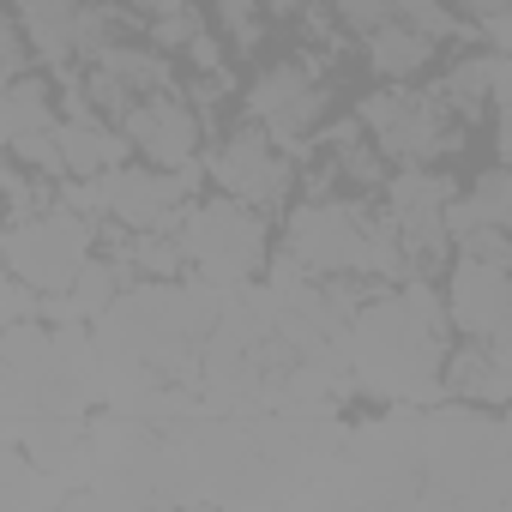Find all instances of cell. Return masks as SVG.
Returning <instances> with one entry per match:
<instances>
[{
	"label": "cell",
	"mask_w": 512,
	"mask_h": 512,
	"mask_svg": "<svg viewBox=\"0 0 512 512\" xmlns=\"http://www.w3.org/2000/svg\"><path fill=\"white\" fill-rule=\"evenodd\" d=\"M0 253H7V278L31 284L37 296H61L73 284V272L85 266V253H91V223L73 217V211L25 217L0 235Z\"/></svg>",
	"instance_id": "1"
},
{
	"label": "cell",
	"mask_w": 512,
	"mask_h": 512,
	"mask_svg": "<svg viewBox=\"0 0 512 512\" xmlns=\"http://www.w3.org/2000/svg\"><path fill=\"white\" fill-rule=\"evenodd\" d=\"M181 260H199L205 278L235 284L247 272H260L266 260V223L260 205H241V199H211L187 217L181 229Z\"/></svg>",
	"instance_id": "2"
},
{
	"label": "cell",
	"mask_w": 512,
	"mask_h": 512,
	"mask_svg": "<svg viewBox=\"0 0 512 512\" xmlns=\"http://www.w3.org/2000/svg\"><path fill=\"white\" fill-rule=\"evenodd\" d=\"M446 314L464 338H488V344H506V260H470L452 272V290H446Z\"/></svg>",
	"instance_id": "3"
},
{
	"label": "cell",
	"mask_w": 512,
	"mask_h": 512,
	"mask_svg": "<svg viewBox=\"0 0 512 512\" xmlns=\"http://www.w3.org/2000/svg\"><path fill=\"white\" fill-rule=\"evenodd\" d=\"M211 175H217L223 193L241 199V205H272V199H284V187H290V163L272 157V139H266L260 127L235 133V139L217 151Z\"/></svg>",
	"instance_id": "4"
},
{
	"label": "cell",
	"mask_w": 512,
	"mask_h": 512,
	"mask_svg": "<svg viewBox=\"0 0 512 512\" xmlns=\"http://www.w3.org/2000/svg\"><path fill=\"white\" fill-rule=\"evenodd\" d=\"M290 253L296 266L314 272H362V223L344 205H308L290 223Z\"/></svg>",
	"instance_id": "5"
},
{
	"label": "cell",
	"mask_w": 512,
	"mask_h": 512,
	"mask_svg": "<svg viewBox=\"0 0 512 512\" xmlns=\"http://www.w3.org/2000/svg\"><path fill=\"white\" fill-rule=\"evenodd\" d=\"M25 25L49 61L109 49V13L91 7V0H25Z\"/></svg>",
	"instance_id": "6"
},
{
	"label": "cell",
	"mask_w": 512,
	"mask_h": 512,
	"mask_svg": "<svg viewBox=\"0 0 512 512\" xmlns=\"http://www.w3.org/2000/svg\"><path fill=\"white\" fill-rule=\"evenodd\" d=\"M103 205L121 217V223H133V229H175L169 223V211H175V199H187V187H193V175H151V169H109L103 181Z\"/></svg>",
	"instance_id": "7"
},
{
	"label": "cell",
	"mask_w": 512,
	"mask_h": 512,
	"mask_svg": "<svg viewBox=\"0 0 512 512\" xmlns=\"http://www.w3.org/2000/svg\"><path fill=\"white\" fill-rule=\"evenodd\" d=\"M446 199H452V181L446 175H398L392 181V223L404 235L410 253H440L446 241Z\"/></svg>",
	"instance_id": "8"
},
{
	"label": "cell",
	"mask_w": 512,
	"mask_h": 512,
	"mask_svg": "<svg viewBox=\"0 0 512 512\" xmlns=\"http://www.w3.org/2000/svg\"><path fill=\"white\" fill-rule=\"evenodd\" d=\"M362 121L380 133V145L386 151H398V157H428L434 145H446V133H440V109L428 103V97H410V91H386V97H374L368 109H362Z\"/></svg>",
	"instance_id": "9"
},
{
	"label": "cell",
	"mask_w": 512,
	"mask_h": 512,
	"mask_svg": "<svg viewBox=\"0 0 512 512\" xmlns=\"http://www.w3.org/2000/svg\"><path fill=\"white\" fill-rule=\"evenodd\" d=\"M127 139H133L145 157H157V163H187L193 145H199V121H193L187 103L157 97V103L127 109Z\"/></svg>",
	"instance_id": "10"
},
{
	"label": "cell",
	"mask_w": 512,
	"mask_h": 512,
	"mask_svg": "<svg viewBox=\"0 0 512 512\" xmlns=\"http://www.w3.org/2000/svg\"><path fill=\"white\" fill-rule=\"evenodd\" d=\"M452 392H464V398H482L488 410H500L506 404V344H488V338H470L458 356H452Z\"/></svg>",
	"instance_id": "11"
},
{
	"label": "cell",
	"mask_w": 512,
	"mask_h": 512,
	"mask_svg": "<svg viewBox=\"0 0 512 512\" xmlns=\"http://www.w3.org/2000/svg\"><path fill=\"white\" fill-rule=\"evenodd\" d=\"M55 139H61V163L79 169V175H97V169H115L127 157V139H115L109 127H97L85 109L73 121H55Z\"/></svg>",
	"instance_id": "12"
},
{
	"label": "cell",
	"mask_w": 512,
	"mask_h": 512,
	"mask_svg": "<svg viewBox=\"0 0 512 512\" xmlns=\"http://www.w3.org/2000/svg\"><path fill=\"white\" fill-rule=\"evenodd\" d=\"M55 127V103L43 91V79H0V145H13L25 133H43Z\"/></svg>",
	"instance_id": "13"
},
{
	"label": "cell",
	"mask_w": 512,
	"mask_h": 512,
	"mask_svg": "<svg viewBox=\"0 0 512 512\" xmlns=\"http://www.w3.org/2000/svg\"><path fill=\"white\" fill-rule=\"evenodd\" d=\"M368 55H374V67H380L386 79H404V73H416V67L428 61V37H416V31H404V25L392 19V25H374V31H368Z\"/></svg>",
	"instance_id": "14"
},
{
	"label": "cell",
	"mask_w": 512,
	"mask_h": 512,
	"mask_svg": "<svg viewBox=\"0 0 512 512\" xmlns=\"http://www.w3.org/2000/svg\"><path fill=\"white\" fill-rule=\"evenodd\" d=\"M0 356H7L13 368H25V374H43V368L55 362V338H49V332H37L31 320H13V326H7V338H0Z\"/></svg>",
	"instance_id": "15"
},
{
	"label": "cell",
	"mask_w": 512,
	"mask_h": 512,
	"mask_svg": "<svg viewBox=\"0 0 512 512\" xmlns=\"http://www.w3.org/2000/svg\"><path fill=\"white\" fill-rule=\"evenodd\" d=\"M314 85H308V73L302 67H272L260 85H253V115H284L290 103H302Z\"/></svg>",
	"instance_id": "16"
},
{
	"label": "cell",
	"mask_w": 512,
	"mask_h": 512,
	"mask_svg": "<svg viewBox=\"0 0 512 512\" xmlns=\"http://www.w3.org/2000/svg\"><path fill=\"white\" fill-rule=\"evenodd\" d=\"M97 55H103V79H127V85H145V91L169 85V67L157 55H139V49H97Z\"/></svg>",
	"instance_id": "17"
},
{
	"label": "cell",
	"mask_w": 512,
	"mask_h": 512,
	"mask_svg": "<svg viewBox=\"0 0 512 512\" xmlns=\"http://www.w3.org/2000/svg\"><path fill=\"white\" fill-rule=\"evenodd\" d=\"M133 260L151 272V278H175L181 272V241H157V229L145 241H133Z\"/></svg>",
	"instance_id": "18"
},
{
	"label": "cell",
	"mask_w": 512,
	"mask_h": 512,
	"mask_svg": "<svg viewBox=\"0 0 512 512\" xmlns=\"http://www.w3.org/2000/svg\"><path fill=\"white\" fill-rule=\"evenodd\" d=\"M13 151H19L25 163H37V169H49V175H67V163H61V139H55V127H43V133H25V139H13Z\"/></svg>",
	"instance_id": "19"
},
{
	"label": "cell",
	"mask_w": 512,
	"mask_h": 512,
	"mask_svg": "<svg viewBox=\"0 0 512 512\" xmlns=\"http://www.w3.org/2000/svg\"><path fill=\"white\" fill-rule=\"evenodd\" d=\"M338 7H344V19L356 31H374V25H392L404 13V0H338Z\"/></svg>",
	"instance_id": "20"
},
{
	"label": "cell",
	"mask_w": 512,
	"mask_h": 512,
	"mask_svg": "<svg viewBox=\"0 0 512 512\" xmlns=\"http://www.w3.org/2000/svg\"><path fill=\"white\" fill-rule=\"evenodd\" d=\"M19 67H25V43H19V31L7 19H0V79H13Z\"/></svg>",
	"instance_id": "21"
},
{
	"label": "cell",
	"mask_w": 512,
	"mask_h": 512,
	"mask_svg": "<svg viewBox=\"0 0 512 512\" xmlns=\"http://www.w3.org/2000/svg\"><path fill=\"white\" fill-rule=\"evenodd\" d=\"M223 19L235 25V43H253V37H260V19H253L247 0H223Z\"/></svg>",
	"instance_id": "22"
},
{
	"label": "cell",
	"mask_w": 512,
	"mask_h": 512,
	"mask_svg": "<svg viewBox=\"0 0 512 512\" xmlns=\"http://www.w3.org/2000/svg\"><path fill=\"white\" fill-rule=\"evenodd\" d=\"M464 7H470L476 19H500V13H506V0H464Z\"/></svg>",
	"instance_id": "23"
}]
</instances>
